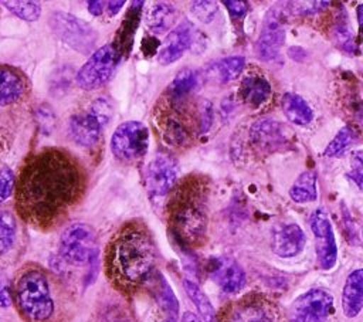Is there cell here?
Wrapping results in <instances>:
<instances>
[{"mask_svg":"<svg viewBox=\"0 0 363 322\" xmlns=\"http://www.w3.org/2000/svg\"><path fill=\"white\" fill-rule=\"evenodd\" d=\"M88 187L84 165L69 150L47 146L26 157L16 177L14 207L38 231L61 226L81 203Z\"/></svg>","mask_w":363,"mask_h":322,"instance_id":"cell-1","label":"cell"},{"mask_svg":"<svg viewBox=\"0 0 363 322\" xmlns=\"http://www.w3.org/2000/svg\"><path fill=\"white\" fill-rule=\"evenodd\" d=\"M157 245L142 220L123 223L109 238L104 252V270L113 289L133 296L147 285L156 270Z\"/></svg>","mask_w":363,"mask_h":322,"instance_id":"cell-2","label":"cell"},{"mask_svg":"<svg viewBox=\"0 0 363 322\" xmlns=\"http://www.w3.org/2000/svg\"><path fill=\"white\" fill-rule=\"evenodd\" d=\"M207 183L199 174L180 180L166 204V220L176 243L187 250L200 247L207 231Z\"/></svg>","mask_w":363,"mask_h":322,"instance_id":"cell-3","label":"cell"},{"mask_svg":"<svg viewBox=\"0 0 363 322\" xmlns=\"http://www.w3.org/2000/svg\"><path fill=\"white\" fill-rule=\"evenodd\" d=\"M11 299L24 322H64L57 287L38 264H26L16 274Z\"/></svg>","mask_w":363,"mask_h":322,"instance_id":"cell-4","label":"cell"},{"mask_svg":"<svg viewBox=\"0 0 363 322\" xmlns=\"http://www.w3.org/2000/svg\"><path fill=\"white\" fill-rule=\"evenodd\" d=\"M191 98L193 94H177L166 88L155 105L156 132L167 148H187L201 132V112Z\"/></svg>","mask_w":363,"mask_h":322,"instance_id":"cell-5","label":"cell"},{"mask_svg":"<svg viewBox=\"0 0 363 322\" xmlns=\"http://www.w3.org/2000/svg\"><path fill=\"white\" fill-rule=\"evenodd\" d=\"M113 115L111 99L99 96L82 112L74 113L68 121V135L81 148H95L102 138L105 126Z\"/></svg>","mask_w":363,"mask_h":322,"instance_id":"cell-6","label":"cell"},{"mask_svg":"<svg viewBox=\"0 0 363 322\" xmlns=\"http://www.w3.org/2000/svg\"><path fill=\"white\" fill-rule=\"evenodd\" d=\"M98 252L96 234L85 223H72L67 226L58 241L60 257L71 265H84L95 261Z\"/></svg>","mask_w":363,"mask_h":322,"instance_id":"cell-7","label":"cell"},{"mask_svg":"<svg viewBox=\"0 0 363 322\" xmlns=\"http://www.w3.org/2000/svg\"><path fill=\"white\" fill-rule=\"evenodd\" d=\"M111 152L119 162L136 163L149 149V129L139 121H126L116 126L111 136Z\"/></svg>","mask_w":363,"mask_h":322,"instance_id":"cell-8","label":"cell"},{"mask_svg":"<svg viewBox=\"0 0 363 322\" xmlns=\"http://www.w3.org/2000/svg\"><path fill=\"white\" fill-rule=\"evenodd\" d=\"M52 31L72 50L79 54H92L98 41V33L86 21L64 11H54L50 16Z\"/></svg>","mask_w":363,"mask_h":322,"instance_id":"cell-9","label":"cell"},{"mask_svg":"<svg viewBox=\"0 0 363 322\" xmlns=\"http://www.w3.org/2000/svg\"><path fill=\"white\" fill-rule=\"evenodd\" d=\"M119 61L121 54L112 43L96 48L77 72L78 87L85 91L101 88L112 78Z\"/></svg>","mask_w":363,"mask_h":322,"instance_id":"cell-10","label":"cell"},{"mask_svg":"<svg viewBox=\"0 0 363 322\" xmlns=\"http://www.w3.org/2000/svg\"><path fill=\"white\" fill-rule=\"evenodd\" d=\"M177 184V162L169 153H157L145 172V186L153 200L167 197Z\"/></svg>","mask_w":363,"mask_h":322,"instance_id":"cell-11","label":"cell"},{"mask_svg":"<svg viewBox=\"0 0 363 322\" xmlns=\"http://www.w3.org/2000/svg\"><path fill=\"white\" fill-rule=\"evenodd\" d=\"M333 295L325 289H309L289 308V322H325L333 312Z\"/></svg>","mask_w":363,"mask_h":322,"instance_id":"cell-12","label":"cell"},{"mask_svg":"<svg viewBox=\"0 0 363 322\" xmlns=\"http://www.w3.org/2000/svg\"><path fill=\"white\" fill-rule=\"evenodd\" d=\"M309 223L315 237V251L319 267L322 270H330L337 260V245L330 220L322 209H318L312 213Z\"/></svg>","mask_w":363,"mask_h":322,"instance_id":"cell-13","label":"cell"},{"mask_svg":"<svg viewBox=\"0 0 363 322\" xmlns=\"http://www.w3.org/2000/svg\"><path fill=\"white\" fill-rule=\"evenodd\" d=\"M196 27L190 21H182L170 30L157 51V60L162 65L177 61L196 43Z\"/></svg>","mask_w":363,"mask_h":322,"instance_id":"cell-14","label":"cell"},{"mask_svg":"<svg viewBox=\"0 0 363 322\" xmlns=\"http://www.w3.org/2000/svg\"><path fill=\"white\" fill-rule=\"evenodd\" d=\"M211 279L227 294L240 291L245 284V272L237 261L228 257H216L207 265Z\"/></svg>","mask_w":363,"mask_h":322,"instance_id":"cell-15","label":"cell"},{"mask_svg":"<svg viewBox=\"0 0 363 322\" xmlns=\"http://www.w3.org/2000/svg\"><path fill=\"white\" fill-rule=\"evenodd\" d=\"M286 128L274 119H259L250 128L251 143L262 152H275L288 143Z\"/></svg>","mask_w":363,"mask_h":322,"instance_id":"cell-16","label":"cell"},{"mask_svg":"<svg viewBox=\"0 0 363 322\" xmlns=\"http://www.w3.org/2000/svg\"><path fill=\"white\" fill-rule=\"evenodd\" d=\"M285 30L279 21V17L275 11L269 10L265 16L262 30L255 43V54L262 61L274 60L284 43Z\"/></svg>","mask_w":363,"mask_h":322,"instance_id":"cell-17","label":"cell"},{"mask_svg":"<svg viewBox=\"0 0 363 322\" xmlns=\"http://www.w3.org/2000/svg\"><path fill=\"white\" fill-rule=\"evenodd\" d=\"M305 243V233L295 223L277 224L271 231V248L279 257H295L302 251Z\"/></svg>","mask_w":363,"mask_h":322,"instance_id":"cell-18","label":"cell"},{"mask_svg":"<svg viewBox=\"0 0 363 322\" xmlns=\"http://www.w3.org/2000/svg\"><path fill=\"white\" fill-rule=\"evenodd\" d=\"M28 89L30 82L18 68L0 64V108L20 102Z\"/></svg>","mask_w":363,"mask_h":322,"instance_id":"cell-19","label":"cell"},{"mask_svg":"<svg viewBox=\"0 0 363 322\" xmlns=\"http://www.w3.org/2000/svg\"><path fill=\"white\" fill-rule=\"evenodd\" d=\"M146 287L150 289L153 299L163 312L166 322H176L179 319V301L167 279L156 271Z\"/></svg>","mask_w":363,"mask_h":322,"instance_id":"cell-20","label":"cell"},{"mask_svg":"<svg viewBox=\"0 0 363 322\" xmlns=\"http://www.w3.org/2000/svg\"><path fill=\"white\" fill-rule=\"evenodd\" d=\"M227 322H275V313L264 301L244 299L231 308Z\"/></svg>","mask_w":363,"mask_h":322,"instance_id":"cell-21","label":"cell"},{"mask_svg":"<svg viewBox=\"0 0 363 322\" xmlns=\"http://www.w3.org/2000/svg\"><path fill=\"white\" fill-rule=\"evenodd\" d=\"M342 309L347 318H354L363 309V268L352 271L343 285Z\"/></svg>","mask_w":363,"mask_h":322,"instance_id":"cell-22","label":"cell"},{"mask_svg":"<svg viewBox=\"0 0 363 322\" xmlns=\"http://www.w3.org/2000/svg\"><path fill=\"white\" fill-rule=\"evenodd\" d=\"M142 6H143V1H132L130 9L125 14L122 24L118 28V33H116L112 44L115 45V48L118 50V52L121 55L128 54L132 48L133 37H135V33L138 30V26H139L140 17H142Z\"/></svg>","mask_w":363,"mask_h":322,"instance_id":"cell-23","label":"cell"},{"mask_svg":"<svg viewBox=\"0 0 363 322\" xmlns=\"http://www.w3.org/2000/svg\"><path fill=\"white\" fill-rule=\"evenodd\" d=\"M176 17L177 11L170 3L159 1L147 9L145 14V23L152 33L163 34L173 27Z\"/></svg>","mask_w":363,"mask_h":322,"instance_id":"cell-24","label":"cell"},{"mask_svg":"<svg viewBox=\"0 0 363 322\" xmlns=\"http://www.w3.org/2000/svg\"><path fill=\"white\" fill-rule=\"evenodd\" d=\"M238 94L245 104L258 106L264 104L271 95V85L262 75L250 74L242 78Z\"/></svg>","mask_w":363,"mask_h":322,"instance_id":"cell-25","label":"cell"},{"mask_svg":"<svg viewBox=\"0 0 363 322\" xmlns=\"http://www.w3.org/2000/svg\"><path fill=\"white\" fill-rule=\"evenodd\" d=\"M281 106L286 119L295 125L305 126L313 119V112L309 104L298 94L286 92L281 99Z\"/></svg>","mask_w":363,"mask_h":322,"instance_id":"cell-26","label":"cell"},{"mask_svg":"<svg viewBox=\"0 0 363 322\" xmlns=\"http://www.w3.org/2000/svg\"><path fill=\"white\" fill-rule=\"evenodd\" d=\"M245 65V60L241 55H233V57H225L223 60H218L213 62L206 72V77L210 79H214L216 82H230L235 79L242 68Z\"/></svg>","mask_w":363,"mask_h":322,"instance_id":"cell-27","label":"cell"},{"mask_svg":"<svg viewBox=\"0 0 363 322\" xmlns=\"http://www.w3.org/2000/svg\"><path fill=\"white\" fill-rule=\"evenodd\" d=\"M289 197L295 203H308L316 200V173L313 170H306L301 173L289 189Z\"/></svg>","mask_w":363,"mask_h":322,"instance_id":"cell-28","label":"cell"},{"mask_svg":"<svg viewBox=\"0 0 363 322\" xmlns=\"http://www.w3.org/2000/svg\"><path fill=\"white\" fill-rule=\"evenodd\" d=\"M183 287H184L186 294L189 295V298L197 308L201 322H218L216 311H214L210 299L207 298V295L203 292V289L190 279H184Z\"/></svg>","mask_w":363,"mask_h":322,"instance_id":"cell-29","label":"cell"},{"mask_svg":"<svg viewBox=\"0 0 363 322\" xmlns=\"http://www.w3.org/2000/svg\"><path fill=\"white\" fill-rule=\"evenodd\" d=\"M17 240V220L9 210H0V257L7 254Z\"/></svg>","mask_w":363,"mask_h":322,"instance_id":"cell-30","label":"cell"},{"mask_svg":"<svg viewBox=\"0 0 363 322\" xmlns=\"http://www.w3.org/2000/svg\"><path fill=\"white\" fill-rule=\"evenodd\" d=\"M3 6L16 17L24 21H35L41 16V4L31 0H14L3 1Z\"/></svg>","mask_w":363,"mask_h":322,"instance_id":"cell-31","label":"cell"},{"mask_svg":"<svg viewBox=\"0 0 363 322\" xmlns=\"http://www.w3.org/2000/svg\"><path fill=\"white\" fill-rule=\"evenodd\" d=\"M357 140V133L354 132L353 128L350 126H343L336 136L329 142V145L326 146L323 155L328 157H333V156H339L342 155L349 146H352L354 142Z\"/></svg>","mask_w":363,"mask_h":322,"instance_id":"cell-32","label":"cell"},{"mask_svg":"<svg viewBox=\"0 0 363 322\" xmlns=\"http://www.w3.org/2000/svg\"><path fill=\"white\" fill-rule=\"evenodd\" d=\"M16 187V174L9 166H0V204L7 200Z\"/></svg>","mask_w":363,"mask_h":322,"instance_id":"cell-33","label":"cell"},{"mask_svg":"<svg viewBox=\"0 0 363 322\" xmlns=\"http://www.w3.org/2000/svg\"><path fill=\"white\" fill-rule=\"evenodd\" d=\"M191 13L203 23H210L217 14V3L216 1H193L190 4Z\"/></svg>","mask_w":363,"mask_h":322,"instance_id":"cell-34","label":"cell"},{"mask_svg":"<svg viewBox=\"0 0 363 322\" xmlns=\"http://www.w3.org/2000/svg\"><path fill=\"white\" fill-rule=\"evenodd\" d=\"M356 186L363 191V149H359L352 153L350 157V170L347 173Z\"/></svg>","mask_w":363,"mask_h":322,"instance_id":"cell-35","label":"cell"},{"mask_svg":"<svg viewBox=\"0 0 363 322\" xmlns=\"http://www.w3.org/2000/svg\"><path fill=\"white\" fill-rule=\"evenodd\" d=\"M335 40L336 43L346 51H353L354 48V44H353V35L350 33V28L349 27H345V26H339L336 27L335 30Z\"/></svg>","mask_w":363,"mask_h":322,"instance_id":"cell-36","label":"cell"},{"mask_svg":"<svg viewBox=\"0 0 363 322\" xmlns=\"http://www.w3.org/2000/svg\"><path fill=\"white\" fill-rule=\"evenodd\" d=\"M223 4L227 7V10L230 11V14H231V17H235V18H238V17H242L247 11H248V7H250V4L247 3V1H242V0H234V1H231V0H224L223 1Z\"/></svg>","mask_w":363,"mask_h":322,"instance_id":"cell-37","label":"cell"},{"mask_svg":"<svg viewBox=\"0 0 363 322\" xmlns=\"http://www.w3.org/2000/svg\"><path fill=\"white\" fill-rule=\"evenodd\" d=\"M11 291L3 284L0 278V308H6L11 304Z\"/></svg>","mask_w":363,"mask_h":322,"instance_id":"cell-38","label":"cell"},{"mask_svg":"<svg viewBox=\"0 0 363 322\" xmlns=\"http://www.w3.org/2000/svg\"><path fill=\"white\" fill-rule=\"evenodd\" d=\"M86 6H88V11L92 16H101L104 13V10L106 9V7H104V6H106V3L99 1V0H89V1H86Z\"/></svg>","mask_w":363,"mask_h":322,"instance_id":"cell-39","label":"cell"},{"mask_svg":"<svg viewBox=\"0 0 363 322\" xmlns=\"http://www.w3.org/2000/svg\"><path fill=\"white\" fill-rule=\"evenodd\" d=\"M104 322H133V319L126 312L116 311V312H112L111 315H108V318Z\"/></svg>","mask_w":363,"mask_h":322,"instance_id":"cell-40","label":"cell"},{"mask_svg":"<svg viewBox=\"0 0 363 322\" xmlns=\"http://www.w3.org/2000/svg\"><path fill=\"white\" fill-rule=\"evenodd\" d=\"M125 4V1L123 0H119V1H108L106 3V11H108V14L109 16H115L119 10H121V7Z\"/></svg>","mask_w":363,"mask_h":322,"instance_id":"cell-41","label":"cell"},{"mask_svg":"<svg viewBox=\"0 0 363 322\" xmlns=\"http://www.w3.org/2000/svg\"><path fill=\"white\" fill-rule=\"evenodd\" d=\"M180 322H201V321L193 312H186V313H183Z\"/></svg>","mask_w":363,"mask_h":322,"instance_id":"cell-42","label":"cell"},{"mask_svg":"<svg viewBox=\"0 0 363 322\" xmlns=\"http://www.w3.org/2000/svg\"><path fill=\"white\" fill-rule=\"evenodd\" d=\"M357 20H359L360 31H362V35H363V4L357 6Z\"/></svg>","mask_w":363,"mask_h":322,"instance_id":"cell-43","label":"cell"}]
</instances>
